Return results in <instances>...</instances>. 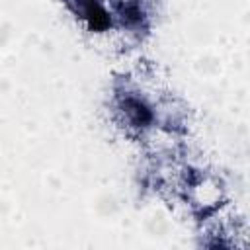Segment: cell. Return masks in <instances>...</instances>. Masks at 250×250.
Here are the masks:
<instances>
[{"mask_svg":"<svg viewBox=\"0 0 250 250\" xmlns=\"http://www.w3.org/2000/svg\"><path fill=\"white\" fill-rule=\"evenodd\" d=\"M78 8L92 29H105L109 25V16L98 0H78Z\"/></svg>","mask_w":250,"mask_h":250,"instance_id":"cell-1","label":"cell"},{"mask_svg":"<svg viewBox=\"0 0 250 250\" xmlns=\"http://www.w3.org/2000/svg\"><path fill=\"white\" fill-rule=\"evenodd\" d=\"M127 113L133 117V121H135L137 125L148 121V117H150L148 111H146V107H145L141 102H137V100H129V102H127Z\"/></svg>","mask_w":250,"mask_h":250,"instance_id":"cell-2","label":"cell"}]
</instances>
